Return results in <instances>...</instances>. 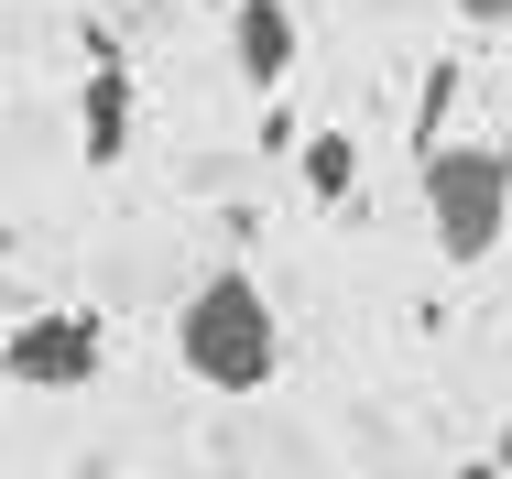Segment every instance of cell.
Returning a JSON list of instances; mask_svg holds the SVG:
<instances>
[{"label": "cell", "mask_w": 512, "mask_h": 479, "mask_svg": "<svg viewBox=\"0 0 512 479\" xmlns=\"http://www.w3.org/2000/svg\"><path fill=\"white\" fill-rule=\"evenodd\" d=\"M414 196H425L436 251L469 273V262L502 251V229H512V153L502 142H436V153L414 164Z\"/></svg>", "instance_id": "cell-2"}, {"label": "cell", "mask_w": 512, "mask_h": 479, "mask_svg": "<svg viewBox=\"0 0 512 479\" xmlns=\"http://www.w3.org/2000/svg\"><path fill=\"white\" fill-rule=\"evenodd\" d=\"M469 11H480V22H502V11H512V0H469Z\"/></svg>", "instance_id": "cell-8"}, {"label": "cell", "mask_w": 512, "mask_h": 479, "mask_svg": "<svg viewBox=\"0 0 512 479\" xmlns=\"http://www.w3.org/2000/svg\"><path fill=\"white\" fill-rule=\"evenodd\" d=\"M295 186H306L316 207H338V196L360 186V142H349L338 120H327V131H306V142H295Z\"/></svg>", "instance_id": "cell-6"}, {"label": "cell", "mask_w": 512, "mask_h": 479, "mask_svg": "<svg viewBox=\"0 0 512 479\" xmlns=\"http://www.w3.org/2000/svg\"><path fill=\"white\" fill-rule=\"evenodd\" d=\"M447 109H458V66H425V98H414V164L447 142Z\"/></svg>", "instance_id": "cell-7"}, {"label": "cell", "mask_w": 512, "mask_h": 479, "mask_svg": "<svg viewBox=\"0 0 512 479\" xmlns=\"http://www.w3.org/2000/svg\"><path fill=\"white\" fill-rule=\"evenodd\" d=\"M295 44H306V33H295L284 0H240V11H229V66H240L251 88H284V77H295Z\"/></svg>", "instance_id": "cell-5"}, {"label": "cell", "mask_w": 512, "mask_h": 479, "mask_svg": "<svg viewBox=\"0 0 512 479\" xmlns=\"http://www.w3.org/2000/svg\"><path fill=\"white\" fill-rule=\"evenodd\" d=\"M99 360H109V327L88 305H44V316H22L0 338V382L11 392H88Z\"/></svg>", "instance_id": "cell-3"}, {"label": "cell", "mask_w": 512, "mask_h": 479, "mask_svg": "<svg viewBox=\"0 0 512 479\" xmlns=\"http://www.w3.org/2000/svg\"><path fill=\"white\" fill-rule=\"evenodd\" d=\"M175 360L197 371L207 392H262L273 371H284V316H273V294L251 284L240 262H218L186 305H175Z\"/></svg>", "instance_id": "cell-1"}, {"label": "cell", "mask_w": 512, "mask_h": 479, "mask_svg": "<svg viewBox=\"0 0 512 479\" xmlns=\"http://www.w3.org/2000/svg\"><path fill=\"white\" fill-rule=\"evenodd\" d=\"M77 164L109 175V164H131V66H120V44L88 33V88H77Z\"/></svg>", "instance_id": "cell-4"}]
</instances>
